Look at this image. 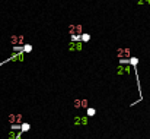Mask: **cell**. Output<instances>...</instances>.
Returning <instances> with one entry per match:
<instances>
[{"mask_svg": "<svg viewBox=\"0 0 150 139\" xmlns=\"http://www.w3.org/2000/svg\"><path fill=\"white\" fill-rule=\"evenodd\" d=\"M69 34H70L71 37H74V35L82 37V35H83V27H82L80 24H71V25L69 27Z\"/></svg>", "mask_w": 150, "mask_h": 139, "instance_id": "cell-1", "label": "cell"}, {"mask_svg": "<svg viewBox=\"0 0 150 139\" xmlns=\"http://www.w3.org/2000/svg\"><path fill=\"white\" fill-rule=\"evenodd\" d=\"M117 57L118 59H122V60H127L131 57V50L127 48V47H120L117 50Z\"/></svg>", "mask_w": 150, "mask_h": 139, "instance_id": "cell-2", "label": "cell"}, {"mask_svg": "<svg viewBox=\"0 0 150 139\" xmlns=\"http://www.w3.org/2000/svg\"><path fill=\"white\" fill-rule=\"evenodd\" d=\"M25 37L23 35H12L10 37V44L12 46H23Z\"/></svg>", "mask_w": 150, "mask_h": 139, "instance_id": "cell-3", "label": "cell"}, {"mask_svg": "<svg viewBox=\"0 0 150 139\" xmlns=\"http://www.w3.org/2000/svg\"><path fill=\"white\" fill-rule=\"evenodd\" d=\"M73 125H76V126H79V125H88V117L85 116H76L74 119H73Z\"/></svg>", "mask_w": 150, "mask_h": 139, "instance_id": "cell-4", "label": "cell"}, {"mask_svg": "<svg viewBox=\"0 0 150 139\" xmlns=\"http://www.w3.org/2000/svg\"><path fill=\"white\" fill-rule=\"evenodd\" d=\"M82 47H83V44H82L80 41H76V43L71 41V43L69 44V50H70V51H80Z\"/></svg>", "mask_w": 150, "mask_h": 139, "instance_id": "cell-5", "label": "cell"}, {"mask_svg": "<svg viewBox=\"0 0 150 139\" xmlns=\"http://www.w3.org/2000/svg\"><path fill=\"white\" fill-rule=\"evenodd\" d=\"M130 72H131L130 66H118V75H125V73H130Z\"/></svg>", "mask_w": 150, "mask_h": 139, "instance_id": "cell-6", "label": "cell"}, {"mask_svg": "<svg viewBox=\"0 0 150 139\" xmlns=\"http://www.w3.org/2000/svg\"><path fill=\"white\" fill-rule=\"evenodd\" d=\"M9 60H10V62H15V60H16V62H22V60H23V53H18V54H15L13 57H10Z\"/></svg>", "mask_w": 150, "mask_h": 139, "instance_id": "cell-7", "label": "cell"}, {"mask_svg": "<svg viewBox=\"0 0 150 139\" xmlns=\"http://www.w3.org/2000/svg\"><path fill=\"white\" fill-rule=\"evenodd\" d=\"M73 107L74 108H80L82 107V100H74L73 101Z\"/></svg>", "mask_w": 150, "mask_h": 139, "instance_id": "cell-8", "label": "cell"}, {"mask_svg": "<svg viewBox=\"0 0 150 139\" xmlns=\"http://www.w3.org/2000/svg\"><path fill=\"white\" fill-rule=\"evenodd\" d=\"M9 123L10 125H16V116L15 114H10L9 116Z\"/></svg>", "mask_w": 150, "mask_h": 139, "instance_id": "cell-9", "label": "cell"}, {"mask_svg": "<svg viewBox=\"0 0 150 139\" xmlns=\"http://www.w3.org/2000/svg\"><path fill=\"white\" fill-rule=\"evenodd\" d=\"M21 130H23V132L29 130V125H28V123H22V125H21Z\"/></svg>", "mask_w": 150, "mask_h": 139, "instance_id": "cell-10", "label": "cell"}, {"mask_svg": "<svg viewBox=\"0 0 150 139\" xmlns=\"http://www.w3.org/2000/svg\"><path fill=\"white\" fill-rule=\"evenodd\" d=\"M23 51H25V53H29V51H32V46H31V44H26V46H23Z\"/></svg>", "mask_w": 150, "mask_h": 139, "instance_id": "cell-11", "label": "cell"}, {"mask_svg": "<svg viewBox=\"0 0 150 139\" xmlns=\"http://www.w3.org/2000/svg\"><path fill=\"white\" fill-rule=\"evenodd\" d=\"M89 40H91V35H89V34H83V35H82V41L86 43V41H89Z\"/></svg>", "mask_w": 150, "mask_h": 139, "instance_id": "cell-12", "label": "cell"}, {"mask_svg": "<svg viewBox=\"0 0 150 139\" xmlns=\"http://www.w3.org/2000/svg\"><path fill=\"white\" fill-rule=\"evenodd\" d=\"M96 113V110L95 108H88V117H91V116H93Z\"/></svg>", "mask_w": 150, "mask_h": 139, "instance_id": "cell-13", "label": "cell"}, {"mask_svg": "<svg viewBox=\"0 0 150 139\" xmlns=\"http://www.w3.org/2000/svg\"><path fill=\"white\" fill-rule=\"evenodd\" d=\"M88 104H89L88 100H82V107H83V108H88V107H89Z\"/></svg>", "mask_w": 150, "mask_h": 139, "instance_id": "cell-14", "label": "cell"}, {"mask_svg": "<svg viewBox=\"0 0 150 139\" xmlns=\"http://www.w3.org/2000/svg\"><path fill=\"white\" fill-rule=\"evenodd\" d=\"M16 123H22V114H16Z\"/></svg>", "mask_w": 150, "mask_h": 139, "instance_id": "cell-15", "label": "cell"}, {"mask_svg": "<svg viewBox=\"0 0 150 139\" xmlns=\"http://www.w3.org/2000/svg\"><path fill=\"white\" fill-rule=\"evenodd\" d=\"M9 139H16V135H15V132H10V133H9Z\"/></svg>", "mask_w": 150, "mask_h": 139, "instance_id": "cell-16", "label": "cell"}, {"mask_svg": "<svg viewBox=\"0 0 150 139\" xmlns=\"http://www.w3.org/2000/svg\"><path fill=\"white\" fill-rule=\"evenodd\" d=\"M130 62H131V63H133V64H137V59H134V57H133V59H131V60H130Z\"/></svg>", "mask_w": 150, "mask_h": 139, "instance_id": "cell-17", "label": "cell"}]
</instances>
